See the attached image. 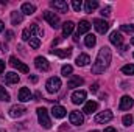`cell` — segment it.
<instances>
[{
  "label": "cell",
  "mask_w": 134,
  "mask_h": 132,
  "mask_svg": "<svg viewBox=\"0 0 134 132\" xmlns=\"http://www.w3.org/2000/svg\"><path fill=\"white\" fill-rule=\"evenodd\" d=\"M52 55H56L59 58H69L72 55V48H55L52 50Z\"/></svg>",
  "instance_id": "ac0fdd59"
},
{
  "label": "cell",
  "mask_w": 134,
  "mask_h": 132,
  "mask_svg": "<svg viewBox=\"0 0 134 132\" xmlns=\"http://www.w3.org/2000/svg\"><path fill=\"white\" fill-rule=\"evenodd\" d=\"M50 6L55 8L58 13H67L69 11V3L64 0H53V2H50Z\"/></svg>",
  "instance_id": "5b68a950"
},
{
  "label": "cell",
  "mask_w": 134,
  "mask_h": 132,
  "mask_svg": "<svg viewBox=\"0 0 134 132\" xmlns=\"http://www.w3.org/2000/svg\"><path fill=\"white\" fill-rule=\"evenodd\" d=\"M104 132H117V131H115L114 128H106V129H104Z\"/></svg>",
  "instance_id": "60d3db41"
},
{
  "label": "cell",
  "mask_w": 134,
  "mask_h": 132,
  "mask_svg": "<svg viewBox=\"0 0 134 132\" xmlns=\"http://www.w3.org/2000/svg\"><path fill=\"white\" fill-rule=\"evenodd\" d=\"M94 27H95V30L100 34H104L109 30V23H108L106 20H103V19H95V20H94Z\"/></svg>",
  "instance_id": "ba28073f"
},
{
  "label": "cell",
  "mask_w": 134,
  "mask_h": 132,
  "mask_svg": "<svg viewBox=\"0 0 134 132\" xmlns=\"http://www.w3.org/2000/svg\"><path fill=\"white\" fill-rule=\"evenodd\" d=\"M44 19L53 27V28H59L61 25H59V17L55 14V13H52V11H45L44 13Z\"/></svg>",
  "instance_id": "277c9868"
},
{
  "label": "cell",
  "mask_w": 134,
  "mask_h": 132,
  "mask_svg": "<svg viewBox=\"0 0 134 132\" xmlns=\"http://www.w3.org/2000/svg\"><path fill=\"white\" fill-rule=\"evenodd\" d=\"M120 30L123 33H134V25H122Z\"/></svg>",
  "instance_id": "e575fe53"
},
{
  "label": "cell",
  "mask_w": 134,
  "mask_h": 132,
  "mask_svg": "<svg viewBox=\"0 0 134 132\" xmlns=\"http://www.w3.org/2000/svg\"><path fill=\"white\" fill-rule=\"evenodd\" d=\"M0 101H9V93L2 86H0Z\"/></svg>",
  "instance_id": "f546056e"
},
{
  "label": "cell",
  "mask_w": 134,
  "mask_h": 132,
  "mask_svg": "<svg viewBox=\"0 0 134 132\" xmlns=\"http://www.w3.org/2000/svg\"><path fill=\"white\" fill-rule=\"evenodd\" d=\"M122 73H125V75H134V64L123 65L122 67Z\"/></svg>",
  "instance_id": "f1b7e54d"
},
{
  "label": "cell",
  "mask_w": 134,
  "mask_h": 132,
  "mask_svg": "<svg viewBox=\"0 0 134 132\" xmlns=\"http://www.w3.org/2000/svg\"><path fill=\"white\" fill-rule=\"evenodd\" d=\"M84 44H86V47L92 48V47L97 44V37H95L94 34H87V36H86V39H84Z\"/></svg>",
  "instance_id": "4316f807"
},
{
  "label": "cell",
  "mask_w": 134,
  "mask_h": 132,
  "mask_svg": "<svg viewBox=\"0 0 134 132\" xmlns=\"http://www.w3.org/2000/svg\"><path fill=\"white\" fill-rule=\"evenodd\" d=\"M9 65H13L14 68H17V70L22 71V73H28V65H25L24 62H20L16 56H11V58H9Z\"/></svg>",
  "instance_id": "8992f818"
},
{
  "label": "cell",
  "mask_w": 134,
  "mask_h": 132,
  "mask_svg": "<svg viewBox=\"0 0 134 132\" xmlns=\"http://www.w3.org/2000/svg\"><path fill=\"white\" fill-rule=\"evenodd\" d=\"M31 37H33V33H31L30 28H25V30L22 31V39H24V40H30Z\"/></svg>",
  "instance_id": "1f68e13d"
},
{
  "label": "cell",
  "mask_w": 134,
  "mask_h": 132,
  "mask_svg": "<svg viewBox=\"0 0 134 132\" xmlns=\"http://www.w3.org/2000/svg\"><path fill=\"white\" fill-rule=\"evenodd\" d=\"M134 101L131 97H128V95H125V97H122V99H120V104H119V109L120 110H130L131 107H133Z\"/></svg>",
  "instance_id": "30bf717a"
},
{
  "label": "cell",
  "mask_w": 134,
  "mask_h": 132,
  "mask_svg": "<svg viewBox=\"0 0 134 132\" xmlns=\"http://www.w3.org/2000/svg\"><path fill=\"white\" fill-rule=\"evenodd\" d=\"M19 75L17 73H14V71H9V73H6L5 75V82L6 84H17L19 82Z\"/></svg>",
  "instance_id": "d6986e66"
},
{
  "label": "cell",
  "mask_w": 134,
  "mask_h": 132,
  "mask_svg": "<svg viewBox=\"0 0 134 132\" xmlns=\"http://www.w3.org/2000/svg\"><path fill=\"white\" fill-rule=\"evenodd\" d=\"M97 109H98V103H97V101H87V103L84 104L83 112H84V113H92V112H95Z\"/></svg>",
  "instance_id": "ffe728a7"
},
{
  "label": "cell",
  "mask_w": 134,
  "mask_h": 132,
  "mask_svg": "<svg viewBox=\"0 0 134 132\" xmlns=\"http://www.w3.org/2000/svg\"><path fill=\"white\" fill-rule=\"evenodd\" d=\"M109 64H111V50H109V47H103L98 51L97 59L92 65V73L100 75L109 67Z\"/></svg>",
  "instance_id": "6da1fadb"
},
{
  "label": "cell",
  "mask_w": 134,
  "mask_h": 132,
  "mask_svg": "<svg viewBox=\"0 0 134 132\" xmlns=\"http://www.w3.org/2000/svg\"><path fill=\"white\" fill-rule=\"evenodd\" d=\"M34 65H36L37 70H42V71H47V70L50 68L48 61H47L45 58H42V56H37V58L34 59Z\"/></svg>",
  "instance_id": "9c48e42d"
},
{
  "label": "cell",
  "mask_w": 134,
  "mask_h": 132,
  "mask_svg": "<svg viewBox=\"0 0 134 132\" xmlns=\"http://www.w3.org/2000/svg\"><path fill=\"white\" fill-rule=\"evenodd\" d=\"M72 6H73V9H75L76 13H80L81 8H83V3H81L80 0H73V2H72Z\"/></svg>",
  "instance_id": "836d02e7"
},
{
  "label": "cell",
  "mask_w": 134,
  "mask_h": 132,
  "mask_svg": "<svg viewBox=\"0 0 134 132\" xmlns=\"http://www.w3.org/2000/svg\"><path fill=\"white\" fill-rule=\"evenodd\" d=\"M111 14V6H104L101 9V16H109Z\"/></svg>",
  "instance_id": "8d00e7d4"
},
{
  "label": "cell",
  "mask_w": 134,
  "mask_h": 132,
  "mask_svg": "<svg viewBox=\"0 0 134 132\" xmlns=\"http://www.w3.org/2000/svg\"><path fill=\"white\" fill-rule=\"evenodd\" d=\"M83 82H84L83 78H80V76H70V79H69V82H67V87H69V89H75V87L83 86Z\"/></svg>",
  "instance_id": "2e32d148"
},
{
  "label": "cell",
  "mask_w": 134,
  "mask_h": 132,
  "mask_svg": "<svg viewBox=\"0 0 134 132\" xmlns=\"http://www.w3.org/2000/svg\"><path fill=\"white\" fill-rule=\"evenodd\" d=\"M37 118H39V123L42 128L45 129H50L52 128V121H50V117H48V110L45 107H37Z\"/></svg>",
  "instance_id": "7a4b0ae2"
},
{
  "label": "cell",
  "mask_w": 134,
  "mask_h": 132,
  "mask_svg": "<svg viewBox=\"0 0 134 132\" xmlns=\"http://www.w3.org/2000/svg\"><path fill=\"white\" fill-rule=\"evenodd\" d=\"M91 62V58H89V55H80L78 58H76V65L78 67H86L87 64Z\"/></svg>",
  "instance_id": "603a6c76"
},
{
  "label": "cell",
  "mask_w": 134,
  "mask_h": 132,
  "mask_svg": "<svg viewBox=\"0 0 134 132\" xmlns=\"http://www.w3.org/2000/svg\"><path fill=\"white\" fill-rule=\"evenodd\" d=\"M25 112H27V109H25L24 106H20V104H19V106L16 104V106H13V107L9 109V115H11L13 118H19V117H22Z\"/></svg>",
  "instance_id": "8fae6325"
},
{
  "label": "cell",
  "mask_w": 134,
  "mask_h": 132,
  "mask_svg": "<svg viewBox=\"0 0 134 132\" xmlns=\"http://www.w3.org/2000/svg\"><path fill=\"white\" fill-rule=\"evenodd\" d=\"M13 39V31H6V40H11Z\"/></svg>",
  "instance_id": "f35d334b"
},
{
  "label": "cell",
  "mask_w": 134,
  "mask_h": 132,
  "mask_svg": "<svg viewBox=\"0 0 134 132\" xmlns=\"http://www.w3.org/2000/svg\"><path fill=\"white\" fill-rule=\"evenodd\" d=\"M31 98H33V93L30 92L28 87H22V89L19 90V99H20L22 103H27V101H30Z\"/></svg>",
  "instance_id": "5bb4252c"
},
{
  "label": "cell",
  "mask_w": 134,
  "mask_h": 132,
  "mask_svg": "<svg viewBox=\"0 0 134 132\" xmlns=\"http://www.w3.org/2000/svg\"><path fill=\"white\" fill-rule=\"evenodd\" d=\"M131 45H134V37L131 39Z\"/></svg>",
  "instance_id": "7bdbcfd3"
},
{
  "label": "cell",
  "mask_w": 134,
  "mask_h": 132,
  "mask_svg": "<svg viewBox=\"0 0 134 132\" xmlns=\"http://www.w3.org/2000/svg\"><path fill=\"white\" fill-rule=\"evenodd\" d=\"M109 40H111V44H112V45H117V47H120V45L123 44L122 33H119V31H112V33H111V36H109Z\"/></svg>",
  "instance_id": "9a60e30c"
},
{
  "label": "cell",
  "mask_w": 134,
  "mask_h": 132,
  "mask_svg": "<svg viewBox=\"0 0 134 132\" xmlns=\"http://www.w3.org/2000/svg\"><path fill=\"white\" fill-rule=\"evenodd\" d=\"M28 42H30V47L34 48V50H36V48H39V45H41V40H39L37 37H31Z\"/></svg>",
  "instance_id": "d6a6232c"
},
{
  "label": "cell",
  "mask_w": 134,
  "mask_h": 132,
  "mask_svg": "<svg viewBox=\"0 0 134 132\" xmlns=\"http://www.w3.org/2000/svg\"><path fill=\"white\" fill-rule=\"evenodd\" d=\"M3 28H5V25H3V22H2V20H0V33H2V31H3Z\"/></svg>",
  "instance_id": "b9f144b4"
},
{
  "label": "cell",
  "mask_w": 134,
  "mask_h": 132,
  "mask_svg": "<svg viewBox=\"0 0 134 132\" xmlns=\"http://www.w3.org/2000/svg\"><path fill=\"white\" fill-rule=\"evenodd\" d=\"M34 11H36V6H34L33 3H24L22 5V14L31 16V14H34Z\"/></svg>",
  "instance_id": "cb8c5ba5"
},
{
  "label": "cell",
  "mask_w": 134,
  "mask_h": 132,
  "mask_svg": "<svg viewBox=\"0 0 134 132\" xmlns=\"http://www.w3.org/2000/svg\"><path fill=\"white\" fill-rule=\"evenodd\" d=\"M70 123L72 124H75V126H81L83 123H84V117H83V113L81 112H78V110H73V112H70Z\"/></svg>",
  "instance_id": "52a82bcc"
},
{
  "label": "cell",
  "mask_w": 134,
  "mask_h": 132,
  "mask_svg": "<svg viewBox=\"0 0 134 132\" xmlns=\"http://www.w3.org/2000/svg\"><path fill=\"white\" fill-rule=\"evenodd\" d=\"M98 8V2L97 0H87L86 3H84V9H86V13H92L94 9H97Z\"/></svg>",
  "instance_id": "d4e9b609"
},
{
  "label": "cell",
  "mask_w": 134,
  "mask_h": 132,
  "mask_svg": "<svg viewBox=\"0 0 134 132\" xmlns=\"http://www.w3.org/2000/svg\"><path fill=\"white\" fill-rule=\"evenodd\" d=\"M30 79H31V82H37V76H36V75H31Z\"/></svg>",
  "instance_id": "ab89813d"
},
{
  "label": "cell",
  "mask_w": 134,
  "mask_h": 132,
  "mask_svg": "<svg viewBox=\"0 0 134 132\" xmlns=\"http://www.w3.org/2000/svg\"><path fill=\"white\" fill-rule=\"evenodd\" d=\"M67 113V110L63 107V106H53V109H52V115L55 117V118H64Z\"/></svg>",
  "instance_id": "e0dca14e"
},
{
  "label": "cell",
  "mask_w": 134,
  "mask_h": 132,
  "mask_svg": "<svg viewBox=\"0 0 134 132\" xmlns=\"http://www.w3.org/2000/svg\"><path fill=\"white\" fill-rule=\"evenodd\" d=\"M86 92L84 90H76V92H73L72 93V101H73V104H81V103H84V99H86Z\"/></svg>",
  "instance_id": "4fadbf2b"
},
{
  "label": "cell",
  "mask_w": 134,
  "mask_h": 132,
  "mask_svg": "<svg viewBox=\"0 0 134 132\" xmlns=\"http://www.w3.org/2000/svg\"><path fill=\"white\" fill-rule=\"evenodd\" d=\"M73 28H75V23H73L72 20H69V22H66V23H63V34H64V36L72 34Z\"/></svg>",
  "instance_id": "484cf974"
},
{
  "label": "cell",
  "mask_w": 134,
  "mask_h": 132,
  "mask_svg": "<svg viewBox=\"0 0 134 132\" xmlns=\"http://www.w3.org/2000/svg\"><path fill=\"white\" fill-rule=\"evenodd\" d=\"M72 71H73V68H72V65H64L63 68H61V75L63 76H70L72 75Z\"/></svg>",
  "instance_id": "4dcf8cb0"
},
{
  "label": "cell",
  "mask_w": 134,
  "mask_h": 132,
  "mask_svg": "<svg viewBox=\"0 0 134 132\" xmlns=\"http://www.w3.org/2000/svg\"><path fill=\"white\" fill-rule=\"evenodd\" d=\"M122 121H123L125 126H130V124H133V117H131V115H125Z\"/></svg>",
  "instance_id": "d590c367"
},
{
  "label": "cell",
  "mask_w": 134,
  "mask_h": 132,
  "mask_svg": "<svg viewBox=\"0 0 134 132\" xmlns=\"http://www.w3.org/2000/svg\"><path fill=\"white\" fill-rule=\"evenodd\" d=\"M112 120V112L111 110H104V112H100L97 117H95V123H108Z\"/></svg>",
  "instance_id": "7c38bea8"
},
{
  "label": "cell",
  "mask_w": 134,
  "mask_h": 132,
  "mask_svg": "<svg viewBox=\"0 0 134 132\" xmlns=\"http://www.w3.org/2000/svg\"><path fill=\"white\" fill-rule=\"evenodd\" d=\"M3 70H5V61L0 59V73H3Z\"/></svg>",
  "instance_id": "74e56055"
},
{
  "label": "cell",
  "mask_w": 134,
  "mask_h": 132,
  "mask_svg": "<svg viewBox=\"0 0 134 132\" xmlns=\"http://www.w3.org/2000/svg\"><path fill=\"white\" fill-rule=\"evenodd\" d=\"M89 30H91V23H89L87 20H81V22H80V25H78V33H76V36L80 37V34L87 33Z\"/></svg>",
  "instance_id": "44dd1931"
},
{
  "label": "cell",
  "mask_w": 134,
  "mask_h": 132,
  "mask_svg": "<svg viewBox=\"0 0 134 132\" xmlns=\"http://www.w3.org/2000/svg\"><path fill=\"white\" fill-rule=\"evenodd\" d=\"M45 87H47V92L48 93H56L59 90V87H61V79L56 78V76H53V78H50L47 81V86Z\"/></svg>",
  "instance_id": "3957f363"
},
{
  "label": "cell",
  "mask_w": 134,
  "mask_h": 132,
  "mask_svg": "<svg viewBox=\"0 0 134 132\" xmlns=\"http://www.w3.org/2000/svg\"><path fill=\"white\" fill-rule=\"evenodd\" d=\"M22 20H24L22 11H13V13H11V23H13V25H17V23H20Z\"/></svg>",
  "instance_id": "7402d4cb"
},
{
  "label": "cell",
  "mask_w": 134,
  "mask_h": 132,
  "mask_svg": "<svg viewBox=\"0 0 134 132\" xmlns=\"http://www.w3.org/2000/svg\"><path fill=\"white\" fill-rule=\"evenodd\" d=\"M30 30H31V33L36 34V37H37V39H41V37L44 36V31L39 28V25H37V23H33V25L30 27Z\"/></svg>",
  "instance_id": "83f0119b"
}]
</instances>
